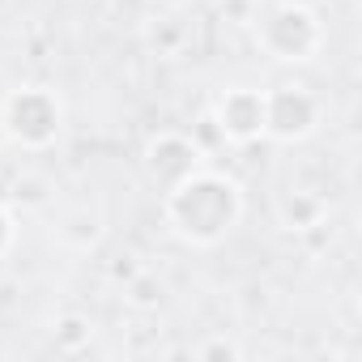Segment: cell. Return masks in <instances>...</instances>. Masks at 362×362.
Listing matches in <instances>:
<instances>
[{
    "label": "cell",
    "mask_w": 362,
    "mask_h": 362,
    "mask_svg": "<svg viewBox=\"0 0 362 362\" xmlns=\"http://www.w3.org/2000/svg\"><path fill=\"white\" fill-rule=\"evenodd\" d=\"M192 358L197 362H239L243 349H239V341H230L226 332H218V337H205L201 345H192Z\"/></svg>",
    "instance_id": "ba28073f"
},
{
    "label": "cell",
    "mask_w": 362,
    "mask_h": 362,
    "mask_svg": "<svg viewBox=\"0 0 362 362\" xmlns=\"http://www.w3.org/2000/svg\"><path fill=\"white\" fill-rule=\"evenodd\" d=\"M64 103L47 86H18L0 98V132L22 149H47L60 141Z\"/></svg>",
    "instance_id": "3957f363"
},
{
    "label": "cell",
    "mask_w": 362,
    "mask_h": 362,
    "mask_svg": "<svg viewBox=\"0 0 362 362\" xmlns=\"http://www.w3.org/2000/svg\"><path fill=\"white\" fill-rule=\"evenodd\" d=\"M162 218L175 239L192 247H218L243 218V192L222 170H192L184 184L162 192Z\"/></svg>",
    "instance_id": "6da1fadb"
},
{
    "label": "cell",
    "mask_w": 362,
    "mask_h": 362,
    "mask_svg": "<svg viewBox=\"0 0 362 362\" xmlns=\"http://www.w3.org/2000/svg\"><path fill=\"white\" fill-rule=\"evenodd\" d=\"M256 47L277 64H307L324 47V26L298 0H277L256 18Z\"/></svg>",
    "instance_id": "7a4b0ae2"
},
{
    "label": "cell",
    "mask_w": 362,
    "mask_h": 362,
    "mask_svg": "<svg viewBox=\"0 0 362 362\" xmlns=\"http://www.w3.org/2000/svg\"><path fill=\"white\" fill-rule=\"evenodd\" d=\"M214 128L230 145H252L264 136V90L256 86H230L214 103Z\"/></svg>",
    "instance_id": "8992f818"
},
{
    "label": "cell",
    "mask_w": 362,
    "mask_h": 362,
    "mask_svg": "<svg viewBox=\"0 0 362 362\" xmlns=\"http://www.w3.org/2000/svg\"><path fill=\"white\" fill-rule=\"evenodd\" d=\"M320 128V98L307 86L281 81L264 90V136L277 145H298Z\"/></svg>",
    "instance_id": "277c9868"
},
{
    "label": "cell",
    "mask_w": 362,
    "mask_h": 362,
    "mask_svg": "<svg viewBox=\"0 0 362 362\" xmlns=\"http://www.w3.org/2000/svg\"><path fill=\"white\" fill-rule=\"evenodd\" d=\"M158 298H162V286H158V281H149V277H141V281L132 286V303H136V307H153Z\"/></svg>",
    "instance_id": "30bf717a"
},
{
    "label": "cell",
    "mask_w": 362,
    "mask_h": 362,
    "mask_svg": "<svg viewBox=\"0 0 362 362\" xmlns=\"http://www.w3.org/2000/svg\"><path fill=\"white\" fill-rule=\"evenodd\" d=\"M90 341V324L81 320V315H64L60 324H56V345L64 349V354H73V349H81Z\"/></svg>",
    "instance_id": "9c48e42d"
},
{
    "label": "cell",
    "mask_w": 362,
    "mask_h": 362,
    "mask_svg": "<svg viewBox=\"0 0 362 362\" xmlns=\"http://www.w3.org/2000/svg\"><path fill=\"white\" fill-rule=\"evenodd\" d=\"M141 166H145L149 184H153L158 192H170L175 184H184L192 170L205 166V149H201V141L188 136V132H158V136H149Z\"/></svg>",
    "instance_id": "5b68a950"
},
{
    "label": "cell",
    "mask_w": 362,
    "mask_h": 362,
    "mask_svg": "<svg viewBox=\"0 0 362 362\" xmlns=\"http://www.w3.org/2000/svg\"><path fill=\"white\" fill-rule=\"evenodd\" d=\"M166 9H184V5H192V0H162Z\"/></svg>",
    "instance_id": "7c38bea8"
},
{
    "label": "cell",
    "mask_w": 362,
    "mask_h": 362,
    "mask_svg": "<svg viewBox=\"0 0 362 362\" xmlns=\"http://www.w3.org/2000/svg\"><path fill=\"white\" fill-rule=\"evenodd\" d=\"M273 218H277L281 230L303 235V230L324 226V218H328V201H324L320 192H307V188H286V192L273 201Z\"/></svg>",
    "instance_id": "52a82bcc"
},
{
    "label": "cell",
    "mask_w": 362,
    "mask_h": 362,
    "mask_svg": "<svg viewBox=\"0 0 362 362\" xmlns=\"http://www.w3.org/2000/svg\"><path fill=\"white\" fill-rule=\"evenodd\" d=\"M13 247V218H9V209L0 205V260H5V252Z\"/></svg>",
    "instance_id": "8fae6325"
}]
</instances>
